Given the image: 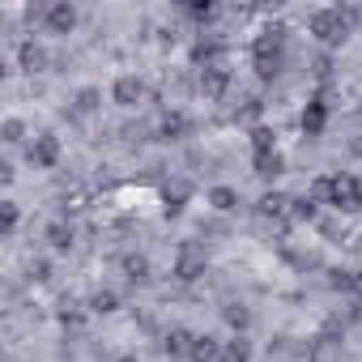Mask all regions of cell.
Listing matches in <instances>:
<instances>
[{"instance_id":"1","label":"cell","mask_w":362,"mask_h":362,"mask_svg":"<svg viewBox=\"0 0 362 362\" xmlns=\"http://www.w3.org/2000/svg\"><path fill=\"white\" fill-rule=\"evenodd\" d=\"M320 205H332L337 214H358L362 209V170H337V175H320L307 188Z\"/></svg>"},{"instance_id":"2","label":"cell","mask_w":362,"mask_h":362,"mask_svg":"<svg viewBox=\"0 0 362 362\" xmlns=\"http://www.w3.org/2000/svg\"><path fill=\"white\" fill-rule=\"evenodd\" d=\"M354 22H362V9H349V5H324L307 18V30L315 35L320 47H345Z\"/></svg>"},{"instance_id":"3","label":"cell","mask_w":362,"mask_h":362,"mask_svg":"<svg viewBox=\"0 0 362 362\" xmlns=\"http://www.w3.org/2000/svg\"><path fill=\"white\" fill-rule=\"evenodd\" d=\"M252 69L264 86L281 77V69H286V26H264L252 39Z\"/></svg>"},{"instance_id":"4","label":"cell","mask_w":362,"mask_h":362,"mask_svg":"<svg viewBox=\"0 0 362 362\" xmlns=\"http://www.w3.org/2000/svg\"><path fill=\"white\" fill-rule=\"evenodd\" d=\"M175 281H201L205 273H209V252H205V243H197V239H184L179 243V252H175Z\"/></svg>"},{"instance_id":"5","label":"cell","mask_w":362,"mask_h":362,"mask_svg":"<svg viewBox=\"0 0 362 362\" xmlns=\"http://www.w3.org/2000/svg\"><path fill=\"white\" fill-rule=\"evenodd\" d=\"M60 158H64V141H60L56 132H35V136H30V145H26V162H30L35 170H56Z\"/></svg>"},{"instance_id":"6","label":"cell","mask_w":362,"mask_h":362,"mask_svg":"<svg viewBox=\"0 0 362 362\" xmlns=\"http://www.w3.org/2000/svg\"><path fill=\"white\" fill-rule=\"evenodd\" d=\"M39 18H43V30L47 35H73L77 22H81V9L73 5V0H52V5L39 9Z\"/></svg>"},{"instance_id":"7","label":"cell","mask_w":362,"mask_h":362,"mask_svg":"<svg viewBox=\"0 0 362 362\" xmlns=\"http://www.w3.org/2000/svg\"><path fill=\"white\" fill-rule=\"evenodd\" d=\"M328 115H332V111H328V98H320V94L307 98L303 111H298V132H303L307 141H320V136L328 132Z\"/></svg>"},{"instance_id":"8","label":"cell","mask_w":362,"mask_h":362,"mask_svg":"<svg viewBox=\"0 0 362 362\" xmlns=\"http://www.w3.org/2000/svg\"><path fill=\"white\" fill-rule=\"evenodd\" d=\"M345 358V341L337 332V324H328L324 332H315L307 341V362H341Z\"/></svg>"},{"instance_id":"9","label":"cell","mask_w":362,"mask_h":362,"mask_svg":"<svg viewBox=\"0 0 362 362\" xmlns=\"http://www.w3.org/2000/svg\"><path fill=\"white\" fill-rule=\"evenodd\" d=\"M145 94H149V86H145L136 73H119V77L111 81V103H115V107H124V111L141 107V103H145Z\"/></svg>"},{"instance_id":"10","label":"cell","mask_w":362,"mask_h":362,"mask_svg":"<svg viewBox=\"0 0 362 362\" xmlns=\"http://www.w3.org/2000/svg\"><path fill=\"white\" fill-rule=\"evenodd\" d=\"M197 86H201L205 103H222V98H226V90H230V69H226V64L201 69V73H197Z\"/></svg>"},{"instance_id":"11","label":"cell","mask_w":362,"mask_h":362,"mask_svg":"<svg viewBox=\"0 0 362 362\" xmlns=\"http://www.w3.org/2000/svg\"><path fill=\"white\" fill-rule=\"evenodd\" d=\"M252 170H256V179H264V184H277V179L286 175V153L281 149L252 153Z\"/></svg>"},{"instance_id":"12","label":"cell","mask_w":362,"mask_h":362,"mask_svg":"<svg viewBox=\"0 0 362 362\" xmlns=\"http://www.w3.org/2000/svg\"><path fill=\"white\" fill-rule=\"evenodd\" d=\"M192 64H197V73H201V69L222 64V43H218V39H209V35L201 30V35H197V43H192Z\"/></svg>"},{"instance_id":"13","label":"cell","mask_w":362,"mask_h":362,"mask_svg":"<svg viewBox=\"0 0 362 362\" xmlns=\"http://www.w3.org/2000/svg\"><path fill=\"white\" fill-rule=\"evenodd\" d=\"M18 69L22 73H43L47 69V47L35 43V39H22L18 43Z\"/></svg>"},{"instance_id":"14","label":"cell","mask_w":362,"mask_h":362,"mask_svg":"<svg viewBox=\"0 0 362 362\" xmlns=\"http://www.w3.org/2000/svg\"><path fill=\"white\" fill-rule=\"evenodd\" d=\"M290 222H294V226H315V222H320V201H315L311 192L290 197Z\"/></svg>"},{"instance_id":"15","label":"cell","mask_w":362,"mask_h":362,"mask_svg":"<svg viewBox=\"0 0 362 362\" xmlns=\"http://www.w3.org/2000/svg\"><path fill=\"white\" fill-rule=\"evenodd\" d=\"M103 111V90L98 86H81L77 94H73V115L77 119H90V115H98Z\"/></svg>"},{"instance_id":"16","label":"cell","mask_w":362,"mask_h":362,"mask_svg":"<svg viewBox=\"0 0 362 362\" xmlns=\"http://www.w3.org/2000/svg\"><path fill=\"white\" fill-rule=\"evenodd\" d=\"M43 239H47V247H52L56 256H69V252H73V226H69L64 218H56V222H47V230H43Z\"/></svg>"},{"instance_id":"17","label":"cell","mask_w":362,"mask_h":362,"mask_svg":"<svg viewBox=\"0 0 362 362\" xmlns=\"http://www.w3.org/2000/svg\"><path fill=\"white\" fill-rule=\"evenodd\" d=\"M222 324L230 328V337H247V328H252V307H247V303H226V307H222Z\"/></svg>"},{"instance_id":"18","label":"cell","mask_w":362,"mask_h":362,"mask_svg":"<svg viewBox=\"0 0 362 362\" xmlns=\"http://www.w3.org/2000/svg\"><path fill=\"white\" fill-rule=\"evenodd\" d=\"M328 286H332L337 294L362 298V269H332V273H328Z\"/></svg>"},{"instance_id":"19","label":"cell","mask_w":362,"mask_h":362,"mask_svg":"<svg viewBox=\"0 0 362 362\" xmlns=\"http://www.w3.org/2000/svg\"><path fill=\"white\" fill-rule=\"evenodd\" d=\"M205 201H209V209H218V214H235L243 201H239V188H230V184H214L209 192H205Z\"/></svg>"},{"instance_id":"20","label":"cell","mask_w":362,"mask_h":362,"mask_svg":"<svg viewBox=\"0 0 362 362\" xmlns=\"http://www.w3.org/2000/svg\"><path fill=\"white\" fill-rule=\"evenodd\" d=\"M222 358V341L209 337V332H197L192 349H188V362H218Z\"/></svg>"},{"instance_id":"21","label":"cell","mask_w":362,"mask_h":362,"mask_svg":"<svg viewBox=\"0 0 362 362\" xmlns=\"http://www.w3.org/2000/svg\"><path fill=\"white\" fill-rule=\"evenodd\" d=\"M192 341H197V332H188V328H170L166 341H162V354H166V358H188Z\"/></svg>"},{"instance_id":"22","label":"cell","mask_w":362,"mask_h":362,"mask_svg":"<svg viewBox=\"0 0 362 362\" xmlns=\"http://www.w3.org/2000/svg\"><path fill=\"white\" fill-rule=\"evenodd\" d=\"M119 269H124V277H128V281H136V286H145V281H149V273H153L149 256H141V252H128V256L119 260Z\"/></svg>"},{"instance_id":"23","label":"cell","mask_w":362,"mask_h":362,"mask_svg":"<svg viewBox=\"0 0 362 362\" xmlns=\"http://www.w3.org/2000/svg\"><path fill=\"white\" fill-rule=\"evenodd\" d=\"M188 128H192V119H188L184 111H166V115H162V124H158V136H162V141H179Z\"/></svg>"},{"instance_id":"24","label":"cell","mask_w":362,"mask_h":362,"mask_svg":"<svg viewBox=\"0 0 362 362\" xmlns=\"http://www.w3.org/2000/svg\"><path fill=\"white\" fill-rule=\"evenodd\" d=\"M18 226H22V205H18L13 197H5V201H0V235L13 239V235H18Z\"/></svg>"},{"instance_id":"25","label":"cell","mask_w":362,"mask_h":362,"mask_svg":"<svg viewBox=\"0 0 362 362\" xmlns=\"http://www.w3.org/2000/svg\"><path fill=\"white\" fill-rule=\"evenodd\" d=\"M188 197H192V188H188V184L166 188V192H162V214H166V218H179V214H184V205H188Z\"/></svg>"},{"instance_id":"26","label":"cell","mask_w":362,"mask_h":362,"mask_svg":"<svg viewBox=\"0 0 362 362\" xmlns=\"http://www.w3.org/2000/svg\"><path fill=\"white\" fill-rule=\"evenodd\" d=\"M256 226H260V235H269V239H286V235L294 230V222H290V214H273V218H264V214H256Z\"/></svg>"},{"instance_id":"27","label":"cell","mask_w":362,"mask_h":362,"mask_svg":"<svg viewBox=\"0 0 362 362\" xmlns=\"http://www.w3.org/2000/svg\"><path fill=\"white\" fill-rule=\"evenodd\" d=\"M30 136V128H26V119L22 115H5V124H0V141H5V145H22ZM30 145V141H26Z\"/></svg>"},{"instance_id":"28","label":"cell","mask_w":362,"mask_h":362,"mask_svg":"<svg viewBox=\"0 0 362 362\" xmlns=\"http://www.w3.org/2000/svg\"><path fill=\"white\" fill-rule=\"evenodd\" d=\"M218 362H252V341H247V337L222 341V358H218Z\"/></svg>"},{"instance_id":"29","label":"cell","mask_w":362,"mask_h":362,"mask_svg":"<svg viewBox=\"0 0 362 362\" xmlns=\"http://www.w3.org/2000/svg\"><path fill=\"white\" fill-rule=\"evenodd\" d=\"M256 214H264V218H273V214H290V197L286 192H264L260 201H256Z\"/></svg>"},{"instance_id":"30","label":"cell","mask_w":362,"mask_h":362,"mask_svg":"<svg viewBox=\"0 0 362 362\" xmlns=\"http://www.w3.org/2000/svg\"><path fill=\"white\" fill-rule=\"evenodd\" d=\"M86 307H90L94 315H111V311H119V294H115V290H94V294L86 298Z\"/></svg>"},{"instance_id":"31","label":"cell","mask_w":362,"mask_h":362,"mask_svg":"<svg viewBox=\"0 0 362 362\" xmlns=\"http://www.w3.org/2000/svg\"><path fill=\"white\" fill-rule=\"evenodd\" d=\"M184 18L197 22V26H209L218 18V5H214V0H192V5H184Z\"/></svg>"},{"instance_id":"32","label":"cell","mask_w":362,"mask_h":362,"mask_svg":"<svg viewBox=\"0 0 362 362\" xmlns=\"http://www.w3.org/2000/svg\"><path fill=\"white\" fill-rule=\"evenodd\" d=\"M247 136H252V153H264V149H277V132H273L269 124H256V128H252Z\"/></svg>"},{"instance_id":"33","label":"cell","mask_w":362,"mask_h":362,"mask_svg":"<svg viewBox=\"0 0 362 362\" xmlns=\"http://www.w3.org/2000/svg\"><path fill=\"white\" fill-rule=\"evenodd\" d=\"M26 273H30V281H47L52 277V260H30Z\"/></svg>"},{"instance_id":"34","label":"cell","mask_w":362,"mask_h":362,"mask_svg":"<svg viewBox=\"0 0 362 362\" xmlns=\"http://www.w3.org/2000/svg\"><path fill=\"white\" fill-rule=\"evenodd\" d=\"M115 362H141V358H136V354H119Z\"/></svg>"}]
</instances>
